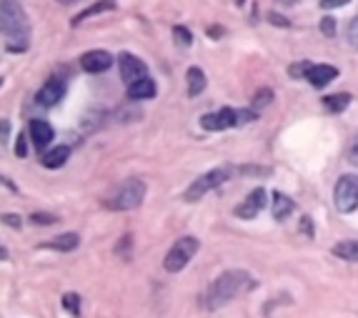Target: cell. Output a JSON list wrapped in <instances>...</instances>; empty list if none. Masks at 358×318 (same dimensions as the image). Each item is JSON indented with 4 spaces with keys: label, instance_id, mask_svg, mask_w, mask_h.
Masks as SVG:
<instances>
[{
    "label": "cell",
    "instance_id": "obj_1",
    "mask_svg": "<svg viewBox=\"0 0 358 318\" xmlns=\"http://www.w3.org/2000/svg\"><path fill=\"white\" fill-rule=\"evenodd\" d=\"M256 286H258L256 279L248 271H243V268L223 271L208 288V299H206L208 301V308L211 311L223 308V306H228L231 301L241 299V296H246L248 291H253Z\"/></svg>",
    "mask_w": 358,
    "mask_h": 318
},
{
    "label": "cell",
    "instance_id": "obj_2",
    "mask_svg": "<svg viewBox=\"0 0 358 318\" xmlns=\"http://www.w3.org/2000/svg\"><path fill=\"white\" fill-rule=\"evenodd\" d=\"M0 26L10 53H23L30 43V20L18 0H0Z\"/></svg>",
    "mask_w": 358,
    "mask_h": 318
},
{
    "label": "cell",
    "instance_id": "obj_3",
    "mask_svg": "<svg viewBox=\"0 0 358 318\" xmlns=\"http://www.w3.org/2000/svg\"><path fill=\"white\" fill-rule=\"evenodd\" d=\"M145 193H148V188H145V183L141 178H128L125 183L118 186L116 193L103 206L111 208V211H133V208H138L145 201Z\"/></svg>",
    "mask_w": 358,
    "mask_h": 318
},
{
    "label": "cell",
    "instance_id": "obj_4",
    "mask_svg": "<svg viewBox=\"0 0 358 318\" xmlns=\"http://www.w3.org/2000/svg\"><path fill=\"white\" fill-rule=\"evenodd\" d=\"M198 248H201V243H198L195 236H183V238H178L176 243L168 248V254L163 258V268L168 273L183 271V268L193 260V256L198 254Z\"/></svg>",
    "mask_w": 358,
    "mask_h": 318
},
{
    "label": "cell",
    "instance_id": "obj_5",
    "mask_svg": "<svg viewBox=\"0 0 358 318\" xmlns=\"http://www.w3.org/2000/svg\"><path fill=\"white\" fill-rule=\"evenodd\" d=\"M333 206L339 213H353L358 208V175L346 173L336 181L333 188Z\"/></svg>",
    "mask_w": 358,
    "mask_h": 318
},
{
    "label": "cell",
    "instance_id": "obj_6",
    "mask_svg": "<svg viewBox=\"0 0 358 318\" xmlns=\"http://www.w3.org/2000/svg\"><path fill=\"white\" fill-rule=\"evenodd\" d=\"M231 173H233V168H228V166H223V168H213V170H208V173H203L201 178H195L188 188H186V195H183V198H186L188 203H195L198 198H203V195L208 193V191L223 186V183L231 178Z\"/></svg>",
    "mask_w": 358,
    "mask_h": 318
},
{
    "label": "cell",
    "instance_id": "obj_7",
    "mask_svg": "<svg viewBox=\"0 0 358 318\" xmlns=\"http://www.w3.org/2000/svg\"><path fill=\"white\" fill-rule=\"evenodd\" d=\"M266 206H268V193H266V188H260L258 186V188L251 191V193L233 208V215L235 218H243V221H253L256 215H258Z\"/></svg>",
    "mask_w": 358,
    "mask_h": 318
},
{
    "label": "cell",
    "instance_id": "obj_8",
    "mask_svg": "<svg viewBox=\"0 0 358 318\" xmlns=\"http://www.w3.org/2000/svg\"><path fill=\"white\" fill-rule=\"evenodd\" d=\"M65 91H68L65 80L60 78V76H53V78H48L46 85L35 93V103H38L40 108H55L65 98Z\"/></svg>",
    "mask_w": 358,
    "mask_h": 318
},
{
    "label": "cell",
    "instance_id": "obj_9",
    "mask_svg": "<svg viewBox=\"0 0 358 318\" xmlns=\"http://www.w3.org/2000/svg\"><path fill=\"white\" fill-rule=\"evenodd\" d=\"M118 71H120V78H123L125 83L133 85L136 80L148 76V65L138 58V55H133V53H120V55H118Z\"/></svg>",
    "mask_w": 358,
    "mask_h": 318
},
{
    "label": "cell",
    "instance_id": "obj_10",
    "mask_svg": "<svg viewBox=\"0 0 358 318\" xmlns=\"http://www.w3.org/2000/svg\"><path fill=\"white\" fill-rule=\"evenodd\" d=\"M28 133H30V143L38 153H46L51 148L53 138H55V130L48 121H40V118H33L28 123Z\"/></svg>",
    "mask_w": 358,
    "mask_h": 318
},
{
    "label": "cell",
    "instance_id": "obj_11",
    "mask_svg": "<svg viewBox=\"0 0 358 318\" xmlns=\"http://www.w3.org/2000/svg\"><path fill=\"white\" fill-rule=\"evenodd\" d=\"M233 125H241L238 123V108H221V111L201 116L203 130H226L233 128Z\"/></svg>",
    "mask_w": 358,
    "mask_h": 318
},
{
    "label": "cell",
    "instance_id": "obj_12",
    "mask_svg": "<svg viewBox=\"0 0 358 318\" xmlns=\"http://www.w3.org/2000/svg\"><path fill=\"white\" fill-rule=\"evenodd\" d=\"M80 68H83L85 73H93V76L111 71V68H113V55L108 51H100V48L88 51V53L80 55Z\"/></svg>",
    "mask_w": 358,
    "mask_h": 318
},
{
    "label": "cell",
    "instance_id": "obj_13",
    "mask_svg": "<svg viewBox=\"0 0 358 318\" xmlns=\"http://www.w3.org/2000/svg\"><path fill=\"white\" fill-rule=\"evenodd\" d=\"M333 78H339V68L336 65H325V63H316L308 73V83L313 88H325V85L331 83Z\"/></svg>",
    "mask_w": 358,
    "mask_h": 318
},
{
    "label": "cell",
    "instance_id": "obj_14",
    "mask_svg": "<svg viewBox=\"0 0 358 318\" xmlns=\"http://www.w3.org/2000/svg\"><path fill=\"white\" fill-rule=\"evenodd\" d=\"M293 211H296L293 198H288V195L280 193V191H274V195H271V213H274L276 221H286Z\"/></svg>",
    "mask_w": 358,
    "mask_h": 318
},
{
    "label": "cell",
    "instance_id": "obj_15",
    "mask_svg": "<svg viewBox=\"0 0 358 318\" xmlns=\"http://www.w3.org/2000/svg\"><path fill=\"white\" fill-rule=\"evenodd\" d=\"M156 93H158V85H156V80L153 78H141V80H136L133 85H128V98L130 100H148V98H156Z\"/></svg>",
    "mask_w": 358,
    "mask_h": 318
},
{
    "label": "cell",
    "instance_id": "obj_16",
    "mask_svg": "<svg viewBox=\"0 0 358 318\" xmlns=\"http://www.w3.org/2000/svg\"><path fill=\"white\" fill-rule=\"evenodd\" d=\"M80 246V236L78 233H60L55 238H51L48 243H43L40 248H51V251H60V254H71Z\"/></svg>",
    "mask_w": 358,
    "mask_h": 318
},
{
    "label": "cell",
    "instance_id": "obj_17",
    "mask_svg": "<svg viewBox=\"0 0 358 318\" xmlns=\"http://www.w3.org/2000/svg\"><path fill=\"white\" fill-rule=\"evenodd\" d=\"M116 0H96L93 6H88L85 10H80L75 18L71 20V26L75 28V26H80L83 20H88V18H93V15H100V13H108V10H116Z\"/></svg>",
    "mask_w": 358,
    "mask_h": 318
},
{
    "label": "cell",
    "instance_id": "obj_18",
    "mask_svg": "<svg viewBox=\"0 0 358 318\" xmlns=\"http://www.w3.org/2000/svg\"><path fill=\"white\" fill-rule=\"evenodd\" d=\"M68 158H71V148H68V145H55L53 150H46V153H43L40 163H43V168L55 170V168H63Z\"/></svg>",
    "mask_w": 358,
    "mask_h": 318
},
{
    "label": "cell",
    "instance_id": "obj_19",
    "mask_svg": "<svg viewBox=\"0 0 358 318\" xmlns=\"http://www.w3.org/2000/svg\"><path fill=\"white\" fill-rule=\"evenodd\" d=\"M186 80H188V96L190 98L201 96V93L206 91V85H208V80H206V73H203L198 65H190L188 71H186Z\"/></svg>",
    "mask_w": 358,
    "mask_h": 318
},
{
    "label": "cell",
    "instance_id": "obj_20",
    "mask_svg": "<svg viewBox=\"0 0 358 318\" xmlns=\"http://www.w3.org/2000/svg\"><path fill=\"white\" fill-rule=\"evenodd\" d=\"M333 256L346 263H358V240H341L333 246Z\"/></svg>",
    "mask_w": 358,
    "mask_h": 318
},
{
    "label": "cell",
    "instance_id": "obj_21",
    "mask_svg": "<svg viewBox=\"0 0 358 318\" xmlns=\"http://www.w3.org/2000/svg\"><path fill=\"white\" fill-rule=\"evenodd\" d=\"M353 96L351 93H333V96H325L323 98V105H325V111H331V113H343L348 105H351Z\"/></svg>",
    "mask_w": 358,
    "mask_h": 318
},
{
    "label": "cell",
    "instance_id": "obj_22",
    "mask_svg": "<svg viewBox=\"0 0 358 318\" xmlns=\"http://www.w3.org/2000/svg\"><path fill=\"white\" fill-rule=\"evenodd\" d=\"M276 100V93L274 88H258V91L253 93V98H251V108H253L256 113H260L263 108H268V105Z\"/></svg>",
    "mask_w": 358,
    "mask_h": 318
},
{
    "label": "cell",
    "instance_id": "obj_23",
    "mask_svg": "<svg viewBox=\"0 0 358 318\" xmlns=\"http://www.w3.org/2000/svg\"><path fill=\"white\" fill-rule=\"evenodd\" d=\"M60 303H63L65 313H71L73 318H80V296L78 293H63V299H60Z\"/></svg>",
    "mask_w": 358,
    "mask_h": 318
},
{
    "label": "cell",
    "instance_id": "obj_24",
    "mask_svg": "<svg viewBox=\"0 0 358 318\" xmlns=\"http://www.w3.org/2000/svg\"><path fill=\"white\" fill-rule=\"evenodd\" d=\"M313 65L316 63H311V60H298V63L288 65V76H291L293 80H306Z\"/></svg>",
    "mask_w": 358,
    "mask_h": 318
},
{
    "label": "cell",
    "instance_id": "obj_25",
    "mask_svg": "<svg viewBox=\"0 0 358 318\" xmlns=\"http://www.w3.org/2000/svg\"><path fill=\"white\" fill-rule=\"evenodd\" d=\"M173 40L178 48H190L193 46V33L186 26H173Z\"/></svg>",
    "mask_w": 358,
    "mask_h": 318
},
{
    "label": "cell",
    "instance_id": "obj_26",
    "mask_svg": "<svg viewBox=\"0 0 358 318\" xmlns=\"http://www.w3.org/2000/svg\"><path fill=\"white\" fill-rule=\"evenodd\" d=\"M30 223H35V226H53V223H58V215L53 213H30V218H28Z\"/></svg>",
    "mask_w": 358,
    "mask_h": 318
},
{
    "label": "cell",
    "instance_id": "obj_27",
    "mask_svg": "<svg viewBox=\"0 0 358 318\" xmlns=\"http://www.w3.org/2000/svg\"><path fill=\"white\" fill-rule=\"evenodd\" d=\"M321 33H323L325 38H333V35H336V18H333V15H323V18H321Z\"/></svg>",
    "mask_w": 358,
    "mask_h": 318
},
{
    "label": "cell",
    "instance_id": "obj_28",
    "mask_svg": "<svg viewBox=\"0 0 358 318\" xmlns=\"http://www.w3.org/2000/svg\"><path fill=\"white\" fill-rule=\"evenodd\" d=\"M298 226H301V233L308 236V238H313V236H316V226H313V221L308 218V215H301Z\"/></svg>",
    "mask_w": 358,
    "mask_h": 318
},
{
    "label": "cell",
    "instance_id": "obj_29",
    "mask_svg": "<svg viewBox=\"0 0 358 318\" xmlns=\"http://www.w3.org/2000/svg\"><path fill=\"white\" fill-rule=\"evenodd\" d=\"M268 23L276 28H291V20L286 18V15H280V13H268Z\"/></svg>",
    "mask_w": 358,
    "mask_h": 318
},
{
    "label": "cell",
    "instance_id": "obj_30",
    "mask_svg": "<svg viewBox=\"0 0 358 318\" xmlns=\"http://www.w3.org/2000/svg\"><path fill=\"white\" fill-rule=\"evenodd\" d=\"M346 35H348V43H351L353 48H358V15L348 23V33H346Z\"/></svg>",
    "mask_w": 358,
    "mask_h": 318
},
{
    "label": "cell",
    "instance_id": "obj_31",
    "mask_svg": "<svg viewBox=\"0 0 358 318\" xmlns=\"http://www.w3.org/2000/svg\"><path fill=\"white\" fill-rule=\"evenodd\" d=\"M15 156H18V158H26V156H28V141H26V133H20L18 141H15Z\"/></svg>",
    "mask_w": 358,
    "mask_h": 318
},
{
    "label": "cell",
    "instance_id": "obj_32",
    "mask_svg": "<svg viewBox=\"0 0 358 318\" xmlns=\"http://www.w3.org/2000/svg\"><path fill=\"white\" fill-rule=\"evenodd\" d=\"M319 3H321V8H323V10H336V8L348 6L351 0H319Z\"/></svg>",
    "mask_w": 358,
    "mask_h": 318
},
{
    "label": "cell",
    "instance_id": "obj_33",
    "mask_svg": "<svg viewBox=\"0 0 358 318\" xmlns=\"http://www.w3.org/2000/svg\"><path fill=\"white\" fill-rule=\"evenodd\" d=\"M206 35H208V38H213V40H218V38H223V35H226V30H223L221 26H211V28H206Z\"/></svg>",
    "mask_w": 358,
    "mask_h": 318
},
{
    "label": "cell",
    "instance_id": "obj_34",
    "mask_svg": "<svg viewBox=\"0 0 358 318\" xmlns=\"http://www.w3.org/2000/svg\"><path fill=\"white\" fill-rule=\"evenodd\" d=\"M3 223H6V226L20 228V215H15V213H3Z\"/></svg>",
    "mask_w": 358,
    "mask_h": 318
},
{
    "label": "cell",
    "instance_id": "obj_35",
    "mask_svg": "<svg viewBox=\"0 0 358 318\" xmlns=\"http://www.w3.org/2000/svg\"><path fill=\"white\" fill-rule=\"evenodd\" d=\"M241 173H260V175H268L271 173V168H256V166H243V168H238Z\"/></svg>",
    "mask_w": 358,
    "mask_h": 318
},
{
    "label": "cell",
    "instance_id": "obj_36",
    "mask_svg": "<svg viewBox=\"0 0 358 318\" xmlns=\"http://www.w3.org/2000/svg\"><path fill=\"white\" fill-rule=\"evenodd\" d=\"M8 141H10V121L3 118V143H8Z\"/></svg>",
    "mask_w": 358,
    "mask_h": 318
},
{
    "label": "cell",
    "instance_id": "obj_37",
    "mask_svg": "<svg viewBox=\"0 0 358 318\" xmlns=\"http://www.w3.org/2000/svg\"><path fill=\"white\" fill-rule=\"evenodd\" d=\"M351 161L358 163V138L353 141V145H351Z\"/></svg>",
    "mask_w": 358,
    "mask_h": 318
},
{
    "label": "cell",
    "instance_id": "obj_38",
    "mask_svg": "<svg viewBox=\"0 0 358 318\" xmlns=\"http://www.w3.org/2000/svg\"><path fill=\"white\" fill-rule=\"evenodd\" d=\"M280 6H293V3H298V0H278Z\"/></svg>",
    "mask_w": 358,
    "mask_h": 318
},
{
    "label": "cell",
    "instance_id": "obj_39",
    "mask_svg": "<svg viewBox=\"0 0 358 318\" xmlns=\"http://www.w3.org/2000/svg\"><path fill=\"white\" fill-rule=\"evenodd\" d=\"M243 3H246V0H235V6H243Z\"/></svg>",
    "mask_w": 358,
    "mask_h": 318
},
{
    "label": "cell",
    "instance_id": "obj_40",
    "mask_svg": "<svg viewBox=\"0 0 358 318\" xmlns=\"http://www.w3.org/2000/svg\"><path fill=\"white\" fill-rule=\"evenodd\" d=\"M60 3H73V0H60Z\"/></svg>",
    "mask_w": 358,
    "mask_h": 318
}]
</instances>
